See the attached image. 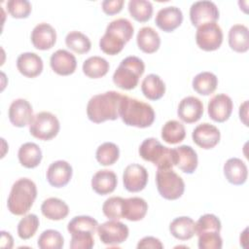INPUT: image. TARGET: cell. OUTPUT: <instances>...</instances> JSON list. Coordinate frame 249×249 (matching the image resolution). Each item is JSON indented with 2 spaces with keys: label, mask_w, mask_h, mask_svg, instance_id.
<instances>
[{
  "label": "cell",
  "mask_w": 249,
  "mask_h": 249,
  "mask_svg": "<svg viewBox=\"0 0 249 249\" xmlns=\"http://www.w3.org/2000/svg\"><path fill=\"white\" fill-rule=\"evenodd\" d=\"M37 196V187L35 183L28 178L17 180L11 189L7 200L9 211L17 216L26 214L32 207Z\"/></svg>",
  "instance_id": "cell-4"
},
{
  "label": "cell",
  "mask_w": 249,
  "mask_h": 249,
  "mask_svg": "<svg viewBox=\"0 0 249 249\" xmlns=\"http://www.w3.org/2000/svg\"><path fill=\"white\" fill-rule=\"evenodd\" d=\"M60 128L58 119L51 112H39L37 113L30 124L29 132L30 134L40 140L48 141L54 138Z\"/></svg>",
  "instance_id": "cell-8"
},
{
  "label": "cell",
  "mask_w": 249,
  "mask_h": 249,
  "mask_svg": "<svg viewBox=\"0 0 249 249\" xmlns=\"http://www.w3.org/2000/svg\"><path fill=\"white\" fill-rule=\"evenodd\" d=\"M194 142L200 148L208 150L214 148L220 141V130L213 124L203 123L195 127L192 133Z\"/></svg>",
  "instance_id": "cell-14"
},
{
  "label": "cell",
  "mask_w": 249,
  "mask_h": 249,
  "mask_svg": "<svg viewBox=\"0 0 249 249\" xmlns=\"http://www.w3.org/2000/svg\"><path fill=\"white\" fill-rule=\"evenodd\" d=\"M42 214L53 221H59L67 217L69 213L68 205L57 197H49L41 205Z\"/></svg>",
  "instance_id": "cell-27"
},
{
  "label": "cell",
  "mask_w": 249,
  "mask_h": 249,
  "mask_svg": "<svg viewBox=\"0 0 249 249\" xmlns=\"http://www.w3.org/2000/svg\"><path fill=\"white\" fill-rule=\"evenodd\" d=\"M193 89L201 95H209L213 93L218 85V78L215 74L204 71L195 76L193 79Z\"/></svg>",
  "instance_id": "cell-32"
},
{
  "label": "cell",
  "mask_w": 249,
  "mask_h": 249,
  "mask_svg": "<svg viewBox=\"0 0 249 249\" xmlns=\"http://www.w3.org/2000/svg\"><path fill=\"white\" fill-rule=\"evenodd\" d=\"M185 136L184 124L176 120L167 121L161 128V138L168 144H178L184 140Z\"/></svg>",
  "instance_id": "cell-34"
},
{
  "label": "cell",
  "mask_w": 249,
  "mask_h": 249,
  "mask_svg": "<svg viewBox=\"0 0 249 249\" xmlns=\"http://www.w3.org/2000/svg\"><path fill=\"white\" fill-rule=\"evenodd\" d=\"M65 44L67 48L79 54L88 53L91 48L89 37L80 31L69 32L65 37Z\"/></svg>",
  "instance_id": "cell-36"
},
{
  "label": "cell",
  "mask_w": 249,
  "mask_h": 249,
  "mask_svg": "<svg viewBox=\"0 0 249 249\" xmlns=\"http://www.w3.org/2000/svg\"><path fill=\"white\" fill-rule=\"evenodd\" d=\"M156 183L159 194L165 199L175 200L182 196L185 191V183L172 168L158 169Z\"/></svg>",
  "instance_id": "cell-7"
},
{
  "label": "cell",
  "mask_w": 249,
  "mask_h": 249,
  "mask_svg": "<svg viewBox=\"0 0 249 249\" xmlns=\"http://www.w3.org/2000/svg\"><path fill=\"white\" fill-rule=\"evenodd\" d=\"M177 114L184 123H196L203 115V104L201 100L196 96L184 97L178 105Z\"/></svg>",
  "instance_id": "cell-17"
},
{
  "label": "cell",
  "mask_w": 249,
  "mask_h": 249,
  "mask_svg": "<svg viewBox=\"0 0 249 249\" xmlns=\"http://www.w3.org/2000/svg\"><path fill=\"white\" fill-rule=\"evenodd\" d=\"M247 113H248V101L246 100L239 107V118L245 125H248V122H247L248 114Z\"/></svg>",
  "instance_id": "cell-49"
},
{
  "label": "cell",
  "mask_w": 249,
  "mask_h": 249,
  "mask_svg": "<svg viewBox=\"0 0 249 249\" xmlns=\"http://www.w3.org/2000/svg\"><path fill=\"white\" fill-rule=\"evenodd\" d=\"M145 71V64L137 56L130 55L124 58L113 74L114 84L125 90H130L138 85L139 78Z\"/></svg>",
  "instance_id": "cell-6"
},
{
  "label": "cell",
  "mask_w": 249,
  "mask_h": 249,
  "mask_svg": "<svg viewBox=\"0 0 249 249\" xmlns=\"http://www.w3.org/2000/svg\"><path fill=\"white\" fill-rule=\"evenodd\" d=\"M148 210V203L145 199L138 196L125 198L123 206V218L136 222L142 220Z\"/></svg>",
  "instance_id": "cell-26"
},
{
  "label": "cell",
  "mask_w": 249,
  "mask_h": 249,
  "mask_svg": "<svg viewBox=\"0 0 249 249\" xmlns=\"http://www.w3.org/2000/svg\"><path fill=\"white\" fill-rule=\"evenodd\" d=\"M229 45L236 53H245L249 49V34L247 26L234 24L229 31Z\"/></svg>",
  "instance_id": "cell-31"
},
{
  "label": "cell",
  "mask_w": 249,
  "mask_h": 249,
  "mask_svg": "<svg viewBox=\"0 0 249 249\" xmlns=\"http://www.w3.org/2000/svg\"><path fill=\"white\" fill-rule=\"evenodd\" d=\"M196 45L203 51L212 52L220 48L223 42V31L216 22H208L197 27Z\"/></svg>",
  "instance_id": "cell-9"
},
{
  "label": "cell",
  "mask_w": 249,
  "mask_h": 249,
  "mask_svg": "<svg viewBox=\"0 0 249 249\" xmlns=\"http://www.w3.org/2000/svg\"><path fill=\"white\" fill-rule=\"evenodd\" d=\"M140 157L151 161L158 169H170L175 165V151L163 146L156 138H146L139 147Z\"/></svg>",
  "instance_id": "cell-5"
},
{
  "label": "cell",
  "mask_w": 249,
  "mask_h": 249,
  "mask_svg": "<svg viewBox=\"0 0 249 249\" xmlns=\"http://www.w3.org/2000/svg\"><path fill=\"white\" fill-rule=\"evenodd\" d=\"M43 60L35 53H23L18 56L17 68L20 74L27 78H35L43 71Z\"/></svg>",
  "instance_id": "cell-21"
},
{
  "label": "cell",
  "mask_w": 249,
  "mask_h": 249,
  "mask_svg": "<svg viewBox=\"0 0 249 249\" xmlns=\"http://www.w3.org/2000/svg\"><path fill=\"white\" fill-rule=\"evenodd\" d=\"M118 184L117 175L109 169L98 170L91 178L92 190L101 196L111 194L115 191Z\"/></svg>",
  "instance_id": "cell-22"
},
{
  "label": "cell",
  "mask_w": 249,
  "mask_h": 249,
  "mask_svg": "<svg viewBox=\"0 0 249 249\" xmlns=\"http://www.w3.org/2000/svg\"><path fill=\"white\" fill-rule=\"evenodd\" d=\"M39 218L35 214H28L21 218L18 224V235L21 239H29L32 237L39 228Z\"/></svg>",
  "instance_id": "cell-40"
},
{
  "label": "cell",
  "mask_w": 249,
  "mask_h": 249,
  "mask_svg": "<svg viewBox=\"0 0 249 249\" xmlns=\"http://www.w3.org/2000/svg\"><path fill=\"white\" fill-rule=\"evenodd\" d=\"M136 42L139 50L145 53H156L160 46V38L159 33L150 26H144L139 29Z\"/></svg>",
  "instance_id": "cell-25"
},
{
  "label": "cell",
  "mask_w": 249,
  "mask_h": 249,
  "mask_svg": "<svg viewBox=\"0 0 249 249\" xmlns=\"http://www.w3.org/2000/svg\"><path fill=\"white\" fill-rule=\"evenodd\" d=\"M1 238H0V246L2 248H12L14 245V239L13 236L10 234V232H7L5 231H1Z\"/></svg>",
  "instance_id": "cell-48"
},
{
  "label": "cell",
  "mask_w": 249,
  "mask_h": 249,
  "mask_svg": "<svg viewBox=\"0 0 249 249\" xmlns=\"http://www.w3.org/2000/svg\"><path fill=\"white\" fill-rule=\"evenodd\" d=\"M124 3V0H104L101 5L103 12L109 16H112L122 11Z\"/></svg>",
  "instance_id": "cell-46"
},
{
  "label": "cell",
  "mask_w": 249,
  "mask_h": 249,
  "mask_svg": "<svg viewBox=\"0 0 249 249\" xmlns=\"http://www.w3.org/2000/svg\"><path fill=\"white\" fill-rule=\"evenodd\" d=\"M130 16L139 22L148 21L153 15V5L147 0H130L127 5Z\"/></svg>",
  "instance_id": "cell-35"
},
{
  "label": "cell",
  "mask_w": 249,
  "mask_h": 249,
  "mask_svg": "<svg viewBox=\"0 0 249 249\" xmlns=\"http://www.w3.org/2000/svg\"><path fill=\"white\" fill-rule=\"evenodd\" d=\"M9 14L15 18H26L31 13V4L27 0H9L7 2Z\"/></svg>",
  "instance_id": "cell-43"
},
{
  "label": "cell",
  "mask_w": 249,
  "mask_h": 249,
  "mask_svg": "<svg viewBox=\"0 0 249 249\" xmlns=\"http://www.w3.org/2000/svg\"><path fill=\"white\" fill-rule=\"evenodd\" d=\"M222 228L221 221L214 214H204L196 223V234L205 231H218Z\"/></svg>",
  "instance_id": "cell-42"
},
{
  "label": "cell",
  "mask_w": 249,
  "mask_h": 249,
  "mask_svg": "<svg viewBox=\"0 0 249 249\" xmlns=\"http://www.w3.org/2000/svg\"><path fill=\"white\" fill-rule=\"evenodd\" d=\"M33 109L31 104L23 98L14 100L9 108V120L17 127H23L30 124L33 119Z\"/></svg>",
  "instance_id": "cell-15"
},
{
  "label": "cell",
  "mask_w": 249,
  "mask_h": 249,
  "mask_svg": "<svg viewBox=\"0 0 249 249\" xmlns=\"http://www.w3.org/2000/svg\"><path fill=\"white\" fill-rule=\"evenodd\" d=\"M19 163L26 168L38 166L42 160V151L40 147L33 142L22 144L18 153Z\"/></svg>",
  "instance_id": "cell-30"
},
{
  "label": "cell",
  "mask_w": 249,
  "mask_h": 249,
  "mask_svg": "<svg viewBox=\"0 0 249 249\" xmlns=\"http://www.w3.org/2000/svg\"><path fill=\"white\" fill-rule=\"evenodd\" d=\"M98 228L97 221L90 216H76L67 225V231L70 233L73 232H90L95 233Z\"/></svg>",
  "instance_id": "cell-37"
},
{
  "label": "cell",
  "mask_w": 249,
  "mask_h": 249,
  "mask_svg": "<svg viewBox=\"0 0 249 249\" xmlns=\"http://www.w3.org/2000/svg\"><path fill=\"white\" fill-rule=\"evenodd\" d=\"M226 179L232 185H242L246 182L248 169L243 160L238 158H231L224 164Z\"/></svg>",
  "instance_id": "cell-23"
},
{
  "label": "cell",
  "mask_w": 249,
  "mask_h": 249,
  "mask_svg": "<svg viewBox=\"0 0 249 249\" xmlns=\"http://www.w3.org/2000/svg\"><path fill=\"white\" fill-rule=\"evenodd\" d=\"M232 106V100L229 95L225 93L216 94L208 102V115L214 122L224 123L231 117Z\"/></svg>",
  "instance_id": "cell-13"
},
{
  "label": "cell",
  "mask_w": 249,
  "mask_h": 249,
  "mask_svg": "<svg viewBox=\"0 0 249 249\" xmlns=\"http://www.w3.org/2000/svg\"><path fill=\"white\" fill-rule=\"evenodd\" d=\"M155 111L153 107L136 98L124 96L120 106V118L124 124L145 128L152 125L155 121Z\"/></svg>",
  "instance_id": "cell-3"
},
{
  "label": "cell",
  "mask_w": 249,
  "mask_h": 249,
  "mask_svg": "<svg viewBox=\"0 0 249 249\" xmlns=\"http://www.w3.org/2000/svg\"><path fill=\"white\" fill-rule=\"evenodd\" d=\"M124 198L121 196H111L107 198L103 205V214L110 220H119L123 218V206Z\"/></svg>",
  "instance_id": "cell-41"
},
{
  "label": "cell",
  "mask_w": 249,
  "mask_h": 249,
  "mask_svg": "<svg viewBox=\"0 0 249 249\" xmlns=\"http://www.w3.org/2000/svg\"><path fill=\"white\" fill-rule=\"evenodd\" d=\"M190 18L196 27L208 22H216L219 18V10L212 1H196L190 8Z\"/></svg>",
  "instance_id": "cell-11"
},
{
  "label": "cell",
  "mask_w": 249,
  "mask_h": 249,
  "mask_svg": "<svg viewBox=\"0 0 249 249\" xmlns=\"http://www.w3.org/2000/svg\"><path fill=\"white\" fill-rule=\"evenodd\" d=\"M31 42L37 50H50L56 42V32L51 24L41 22L33 28L31 32Z\"/></svg>",
  "instance_id": "cell-18"
},
{
  "label": "cell",
  "mask_w": 249,
  "mask_h": 249,
  "mask_svg": "<svg viewBox=\"0 0 249 249\" xmlns=\"http://www.w3.org/2000/svg\"><path fill=\"white\" fill-rule=\"evenodd\" d=\"M141 90L146 98L159 100L165 93V84L159 75L149 74L141 83Z\"/></svg>",
  "instance_id": "cell-29"
},
{
  "label": "cell",
  "mask_w": 249,
  "mask_h": 249,
  "mask_svg": "<svg viewBox=\"0 0 249 249\" xmlns=\"http://www.w3.org/2000/svg\"><path fill=\"white\" fill-rule=\"evenodd\" d=\"M37 244L41 249H60L63 247L64 239L58 231L47 230L41 233Z\"/></svg>",
  "instance_id": "cell-39"
},
{
  "label": "cell",
  "mask_w": 249,
  "mask_h": 249,
  "mask_svg": "<svg viewBox=\"0 0 249 249\" xmlns=\"http://www.w3.org/2000/svg\"><path fill=\"white\" fill-rule=\"evenodd\" d=\"M142 248L161 249V248H163V245L159 238H156L154 236H145L141 240H139V242L137 244V249H142Z\"/></svg>",
  "instance_id": "cell-47"
},
{
  "label": "cell",
  "mask_w": 249,
  "mask_h": 249,
  "mask_svg": "<svg viewBox=\"0 0 249 249\" xmlns=\"http://www.w3.org/2000/svg\"><path fill=\"white\" fill-rule=\"evenodd\" d=\"M73 169L66 160H55L50 164L47 170V180L54 188L66 186L72 178Z\"/></svg>",
  "instance_id": "cell-16"
},
{
  "label": "cell",
  "mask_w": 249,
  "mask_h": 249,
  "mask_svg": "<svg viewBox=\"0 0 249 249\" xmlns=\"http://www.w3.org/2000/svg\"><path fill=\"white\" fill-rule=\"evenodd\" d=\"M169 231L179 240H188L196 234V223L190 217H178L170 223Z\"/></svg>",
  "instance_id": "cell-28"
},
{
  "label": "cell",
  "mask_w": 249,
  "mask_h": 249,
  "mask_svg": "<svg viewBox=\"0 0 249 249\" xmlns=\"http://www.w3.org/2000/svg\"><path fill=\"white\" fill-rule=\"evenodd\" d=\"M175 151V165L184 173L192 174L197 167L196 152L188 145H182L174 149Z\"/></svg>",
  "instance_id": "cell-24"
},
{
  "label": "cell",
  "mask_w": 249,
  "mask_h": 249,
  "mask_svg": "<svg viewBox=\"0 0 249 249\" xmlns=\"http://www.w3.org/2000/svg\"><path fill=\"white\" fill-rule=\"evenodd\" d=\"M120 157L119 147L112 142H105L101 144L95 153L97 161L105 166L114 164Z\"/></svg>",
  "instance_id": "cell-38"
},
{
  "label": "cell",
  "mask_w": 249,
  "mask_h": 249,
  "mask_svg": "<svg viewBox=\"0 0 249 249\" xmlns=\"http://www.w3.org/2000/svg\"><path fill=\"white\" fill-rule=\"evenodd\" d=\"M124 96L115 90L93 95L87 105L89 120L95 124L117 120L120 117V106Z\"/></svg>",
  "instance_id": "cell-1"
},
{
  "label": "cell",
  "mask_w": 249,
  "mask_h": 249,
  "mask_svg": "<svg viewBox=\"0 0 249 249\" xmlns=\"http://www.w3.org/2000/svg\"><path fill=\"white\" fill-rule=\"evenodd\" d=\"M109 62L101 56H90L83 63V72L91 79H98L105 76L109 71Z\"/></svg>",
  "instance_id": "cell-33"
},
{
  "label": "cell",
  "mask_w": 249,
  "mask_h": 249,
  "mask_svg": "<svg viewBox=\"0 0 249 249\" xmlns=\"http://www.w3.org/2000/svg\"><path fill=\"white\" fill-rule=\"evenodd\" d=\"M50 64L53 72L60 76H68L75 72L77 60L73 53L66 50H57L51 55Z\"/></svg>",
  "instance_id": "cell-20"
},
{
  "label": "cell",
  "mask_w": 249,
  "mask_h": 249,
  "mask_svg": "<svg viewBox=\"0 0 249 249\" xmlns=\"http://www.w3.org/2000/svg\"><path fill=\"white\" fill-rule=\"evenodd\" d=\"M134 32L132 23L126 18H117L111 21L99 40L100 50L109 55L122 52L124 45L131 39Z\"/></svg>",
  "instance_id": "cell-2"
},
{
  "label": "cell",
  "mask_w": 249,
  "mask_h": 249,
  "mask_svg": "<svg viewBox=\"0 0 249 249\" xmlns=\"http://www.w3.org/2000/svg\"><path fill=\"white\" fill-rule=\"evenodd\" d=\"M123 182L126 191L130 193L140 192L148 183V171L143 165L131 163L124 171Z\"/></svg>",
  "instance_id": "cell-12"
},
{
  "label": "cell",
  "mask_w": 249,
  "mask_h": 249,
  "mask_svg": "<svg viewBox=\"0 0 249 249\" xmlns=\"http://www.w3.org/2000/svg\"><path fill=\"white\" fill-rule=\"evenodd\" d=\"M199 249H221L223 239L218 231H205L197 234Z\"/></svg>",
  "instance_id": "cell-44"
},
{
  "label": "cell",
  "mask_w": 249,
  "mask_h": 249,
  "mask_svg": "<svg viewBox=\"0 0 249 249\" xmlns=\"http://www.w3.org/2000/svg\"><path fill=\"white\" fill-rule=\"evenodd\" d=\"M94 245L93 234L90 232H73L71 233V249H90Z\"/></svg>",
  "instance_id": "cell-45"
},
{
  "label": "cell",
  "mask_w": 249,
  "mask_h": 249,
  "mask_svg": "<svg viewBox=\"0 0 249 249\" xmlns=\"http://www.w3.org/2000/svg\"><path fill=\"white\" fill-rule=\"evenodd\" d=\"M183 21L182 11L175 6H168L160 9L156 16L157 26L164 32H172L181 25Z\"/></svg>",
  "instance_id": "cell-19"
},
{
  "label": "cell",
  "mask_w": 249,
  "mask_h": 249,
  "mask_svg": "<svg viewBox=\"0 0 249 249\" xmlns=\"http://www.w3.org/2000/svg\"><path fill=\"white\" fill-rule=\"evenodd\" d=\"M97 233L102 243L112 246L123 243L127 238L129 230L124 223L118 220H110L98 225Z\"/></svg>",
  "instance_id": "cell-10"
}]
</instances>
